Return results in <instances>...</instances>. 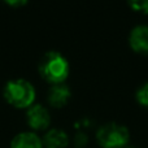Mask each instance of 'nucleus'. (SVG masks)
Here are the masks:
<instances>
[{"label":"nucleus","mask_w":148,"mask_h":148,"mask_svg":"<svg viewBox=\"0 0 148 148\" xmlns=\"http://www.w3.org/2000/svg\"><path fill=\"white\" fill-rule=\"evenodd\" d=\"M26 121L33 130H46L51 123V116L43 105L35 104L31 105L26 112Z\"/></svg>","instance_id":"obj_4"},{"label":"nucleus","mask_w":148,"mask_h":148,"mask_svg":"<svg viewBox=\"0 0 148 148\" xmlns=\"http://www.w3.org/2000/svg\"><path fill=\"white\" fill-rule=\"evenodd\" d=\"M127 3L135 12L143 13V14L148 13V0H127Z\"/></svg>","instance_id":"obj_9"},{"label":"nucleus","mask_w":148,"mask_h":148,"mask_svg":"<svg viewBox=\"0 0 148 148\" xmlns=\"http://www.w3.org/2000/svg\"><path fill=\"white\" fill-rule=\"evenodd\" d=\"M39 73L49 83L62 84L69 75V64L59 52H47L39 62Z\"/></svg>","instance_id":"obj_1"},{"label":"nucleus","mask_w":148,"mask_h":148,"mask_svg":"<svg viewBox=\"0 0 148 148\" xmlns=\"http://www.w3.org/2000/svg\"><path fill=\"white\" fill-rule=\"evenodd\" d=\"M129 139L127 129L114 122L103 125L96 133V140L101 148H125Z\"/></svg>","instance_id":"obj_3"},{"label":"nucleus","mask_w":148,"mask_h":148,"mask_svg":"<svg viewBox=\"0 0 148 148\" xmlns=\"http://www.w3.org/2000/svg\"><path fill=\"white\" fill-rule=\"evenodd\" d=\"M42 143H43V147L46 148H66L68 143H69V138L65 131L60 130V129H51L46 133Z\"/></svg>","instance_id":"obj_7"},{"label":"nucleus","mask_w":148,"mask_h":148,"mask_svg":"<svg viewBox=\"0 0 148 148\" xmlns=\"http://www.w3.org/2000/svg\"><path fill=\"white\" fill-rule=\"evenodd\" d=\"M125 148H134V147H127V146H126V147H125Z\"/></svg>","instance_id":"obj_12"},{"label":"nucleus","mask_w":148,"mask_h":148,"mask_svg":"<svg viewBox=\"0 0 148 148\" xmlns=\"http://www.w3.org/2000/svg\"><path fill=\"white\" fill-rule=\"evenodd\" d=\"M48 103L55 108H61L69 101L70 99V91L64 84H53L48 92Z\"/></svg>","instance_id":"obj_8"},{"label":"nucleus","mask_w":148,"mask_h":148,"mask_svg":"<svg viewBox=\"0 0 148 148\" xmlns=\"http://www.w3.org/2000/svg\"><path fill=\"white\" fill-rule=\"evenodd\" d=\"M10 148H43V143L35 133L25 131L17 134L12 139Z\"/></svg>","instance_id":"obj_6"},{"label":"nucleus","mask_w":148,"mask_h":148,"mask_svg":"<svg viewBox=\"0 0 148 148\" xmlns=\"http://www.w3.org/2000/svg\"><path fill=\"white\" fill-rule=\"evenodd\" d=\"M136 100L139 101V104L148 107V83H146L143 87L138 90L136 92Z\"/></svg>","instance_id":"obj_10"},{"label":"nucleus","mask_w":148,"mask_h":148,"mask_svg":"<svg viewBox=\"0 0 148 148\" xmlns=\"http://www.w3.org/2000/svg\"><path fill=\"white\" fill-rule=\"evenodd\" d=\"M4 1L13 8H20V7H23L29 0H4Z\"/></svg>","instance_id":"obj_11"},{"label":"nucleus","mask_w":148,"mask_h":148,"mask_svg":"<svg viewBox=\"0 0 148 148\" xmlns=\"http://www.w3.org/2000/svg\"><path fill=\"white\" fill-rule=\"evenodd\" d=\"M129 44L136 53L148 55V26H135L129 35Z\"/></svg>","instance_id":"obj_5"},{"label":"nucleus","mask_w":148,"mask_h":148,"mask_svg":"<svg viewBox=\"0 0 148 148\" xmlns=\"http://www.w3.org/2000/svg\"><path fill=\"white\" fill-rule=\"evenodd\" d=\"M4 99L14 108H30L35 100V88L26 79H12L4 87Z\"/></svg>","instance_id":"obj_2"}]
</instances>
